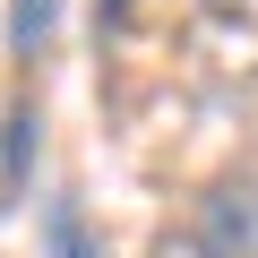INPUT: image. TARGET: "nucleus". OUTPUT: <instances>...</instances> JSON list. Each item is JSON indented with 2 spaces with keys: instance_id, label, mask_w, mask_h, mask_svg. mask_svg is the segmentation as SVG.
<instances>
[{
  "instance_id": "1",
  "label": "nucleus",
  "mask_w": 258,
  "mask_h": 258,
  "mask_svg": "<svg viewBox=\"0 0 258 258\" xmlns=\"http://www.w3.org/2000/svg\"><path fill=\"white\" fill-rule=\"evenodd\" d=\"M189 258H258V172H224L189 207Z\"/></svg>"
},
{
  "instance_id": "2",
  "label": "nucleus",
  "mask_w": 258,
  "mask_h": 258,
  "mask_svg": "<svg viewBox=\"0 0 258 258\" xmlns=\"http://www.w3.org/2000/svg\"><path fill=\"white\" fill-rule=\"evenodd\" d=\"M35 155H43V103L18 95L0 112V215L26 207V181H35Z\"/></svg>"
},
{
  "instance_id": "3",
  "label": "nucleus",
  "mask_w": 258,
  "mask_h": 258,
  "mask_svg": "<svg viewBox=\"0 0 258 258\" xmlns=\"http://www.w3.org/2000/svg\"><path fill=\"white\" fill-rule=\"evenodd\" d=\"M43 258H112L78 189H52V198H43Z\"/></svg>"
},
{
  "instance_id": "4",
  "label": "nucleus",
  "mask_w": 258,
  "mask_h": 258,
  "mask_svg": "<svg viewBox=\"0 0 258 258\" xmlns=\"http://www.w3.org/2000/svg\"><path fill=\"white\" fill-rule=\"evenodd\" d=\"M60 35V0H9V18H0V43H9V60H43Z\"/></svg>"
},
{
  "instance_id": "5",
  "label": "nucleus",
  "mask_w": 258,
  "mask_h": 258,
  "mask_svg": "<svg viewBox=\"0 0 258 258\" xmlns=\"http://www.w3.org/2000/svg\"><path fill=\"white\" fill-rule=\"evenodd\" d=\"M129 9L138 0H95V35H129Z\"/></svg>"
},
{
  "instance_id": "6",
  "label": "nucleus",
  "mask_w": 258,
  "mask_h": 258,
  "mask_svg": "<svg viewBox=\"0 0 258 258\" xmlns=\"http://www.w3.org/2000/svg\"><path fill=\"white\" fill-rule=\"evenodd\" d=\"M198 9H215V18H241V9H249V0H198Z\"/></svg>"
}]
</instances>
